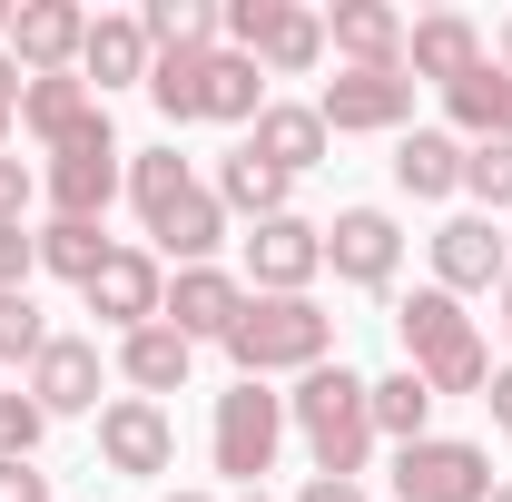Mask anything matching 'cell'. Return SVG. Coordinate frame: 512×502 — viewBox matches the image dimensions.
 <instances>
[{"label":"cell","instance_id":"18","mask_svg":"<svg viewBox=\"0 0 512 502\" xmlns=\"http://www.w3.org/2000/svg\"><path fill=\"white\" fill-rule=\"evenodd\" d=\"M30 404L60 424V414H99V345L89 335H50L40 365H30Z\"/></svg>","mask_w":512,"mask_h":502},{"label":"cell","instance_id":"41","mask_svg":"<svg viewBox=\"0 0 512 502\" xmlns=\"http://www.w3.org/2000/svg\"><path fill=\"white\" fill-rule=\"evenodd\" d=\"M10 10H20V0H0V50H10Z\"/></svg>","mask_w":512,"mask_h":502},{"label":"cell","instance_id":"3","mask_svg":"<svg viewBox=\"0 0 512 502\" xmlns=\"http://www.w3.org/2000/svg\"><path fill=\"white\" fill-rule=\"evenodd\" d=\"M286 434H306L316 473L355 483V473H365V453H375L365 375H355V365H316V375H296V394H286Z\"/></svg>","mask_w":512,"mask_h":502},{"label":"cell","instance_id":"43","mask_svg":"<svg viewBox=\"0 0 512 502\" xmlns=\"http://www.w3.org/2000/svg\"><path fill=\"white\" fill-rule=\"evenodd\" d=\"M493 502H512V483H493Z\"/></svg>","mask_w":512,"mask_h":502},{"label":"cell","instance_id":"24","mask_svg":"<svg viewBox=\"0 0 512 502\" xmlns=\"http://www.w3.org/2000/svg\"><path fill=\"white\" fill-rule=\"evenodd\" d=\"M89 109H109V99H99L79 69H60V79H20V128H30L40 148H60V138L89 119Z\"/></svg>","mask_w":512,"mask_h":502},{"label":"cell","instance_id":"5","mask_svg":"<svg viewBox=\"0 0 512 502\" xmlns=\"http://www.w3.org/2000/svg\"><path fill=\"white\" fill-rule=\"evenodd\" d=\"M217 40L247 50L266 79H306L325 60V20L296 10V0H217Z\"/></svg>","mask_w":512,"mask_h":502},{"label":"cell","instance_id":"42","mask_svg":"<svg viewBox=\"0 0 512 502\" xmlns=\"http://www.w3.org/2000/svg\"><path fill=\"white\" fill-rule=\"evenodd\" d=\"M503 69H512V20H503Z\"/></svg>","mask_w":512,"mask_h":502},{"label":"cell","instance_id":"25","mask_svg":"<svg viewBox=\"0 0 512 502\" xmlns=\"http://www.w3.org/2000/svg\"><path fill=\"white\" fill-rule=\"evenodd\" d=\"M394 188H404V197H453V188H463V138H444V128H404V138H394Z\"/></svg>","mask_w":512,"mask_h":502},{"label":"cell","instance_id":"45","mask_svg":"<svg viewBox=\"0 0 512 502\" xmlns=\"http://www.w3.org/2000/svg\"><path fill=\"white\" fill-rule=\"evenodd\" d=\"M168 502H207V493H168Z\"/></svg>","mask_w":512,"mask_h":502},{"label":"cell","instance_id":"4","mask_svg":"<svg viewBox=\"0 0 512 502\" xmlns=\"http://www.w3.org/2000/svg\"><path fill=\"white\" fill-rule=\"evenodd\" d=\"M227 355H237V375L266 384V375H316L325 355H335V315L316 296H247L237 315V335H227Z\"/></svg>","mask_w":512,"mask_h":502},{"label":"cell","instance_id":"36","mask_svg":"<svg viewBox=\"0 0 512 502\" xmlns=\"http://www.w3.org/2000/svg\"><path fill=\"white\" fill-rule=\"evenodd\" d=\"M0 502H50V473L40 463H0Z\"/></svg>","mask_w":512,"mask_h":502},{"label":"cell","instance_id":"10","mask_svg":"<svg viewBox=\"0 0 512 502\" xmlns=\"http://www.w3.org/2000/svg\"><path fill=\"white\" fill-rule=\"evenodd\" d=\"M99 463L128 473V483H158V473L178 463V424H168V404H148V394L99 404Z\"/></svg>","mask_w":512,"mask_h":502},{"label":"cell","instance_id":"16","mask_svg":"<svg viewBox=\"0 0 512 502\" xmlns=\"http://www.w3.org/2000/svg\"><path fill=\"white\" fill-rule=\"evenodd\" d=\"M325 266H335L345 286H394V266H404V227H394L384 207H335V227H325Z\"/></svg>","mask_w":512,"mask_h":502},{"label":"cell","instance_id":"11","mask_svg":"<svg viewBox=\"0 0 512 502\" xmlns=\"http://www.w3.org/2000/svg\"><path fill=\"white\" fill-rule=\"evenodd\" d=\"M325 276V227H306L296 207L247 227V296H306Z\"/></svg>","mask_w":512,"mask_h":502},{"label":"cell","instance_id":"34","mask_svg":"<svg viewBox=\"0 0 512 502\" xmlns=\"http://www.w3.org/2000/svg\"><path fill=\"white\" fill-rule=\"evenodd\" d=\"M40 276V227H0V296H30Z\"/></svg>","mask_w":512,"mask_h":502},{"label":"cell","instance_id":"38","mask_svg":"<svg viewBox=\"0 0 512 502\" xmlns=\"http://www.w3.org/2000/svg\"><path fill=\"white\" fill-rule=\"evenodd\" d=\"M483 404H493V434H512V365H503L493 384H483Z\"/></svg>","mask_w":512,"mask_h":502},{"label":"cell","instance_id":"23","mask_svg":"<svg viewBox=\"0 0 512 502\" xmlns=\"http://www.w3.org/2000/svg\"><path fill=\"white\" fill-rule=\"evenodd\" d=\"M188 365H197V345L178 335V325H138V335H119V375L158 404V394H178L188 384Z\"/></svg>","mask_w":512,"mask_h":502},{"label":"cell","instance_id":"8","mask_svg":"<svg viewBox=\"0 0 512 502\" xmlns=\"http://www.w3.org/2000/svg\"><path fill=\"white\" fill-rule=\"evenodd\" d=\"M394 502H493V453L463 434H424L394 453Z\"/></svg>","mask_w":512,"mask_h":502},{"label":"cell","instance_id":"27","mask_svg":"<svg viewBox=\"0 0 512 502\" xmlns=\"http://www.w3.org/2000/svg\"><path fill=\"white\" fill-rule=\"evenodd\" d=\"M256 109H266V69L217 40V50H207V119L217 128H256Z\"/></svg>","mask_w":512,"mask_h":502},{"label":"cell","instance_id":"7","mask_svg":"<svg viewBox=\"0 0 512 502\" xmlns=\"http://www.w3.org/2000/svg\"><path fill=\"white\" fill-rule=\"evenodd\" d=\"M207 453H217V473H227V483H266V473H276V453H286V394H266V384H227V394H217V424H207Z\"/></svg>","mask_w":512,"mask_h":502},{"label":"cell","instance_id":"13","mask_svg":"<svg viewBox=\"0 0 512 502\" xmlns=\"http://www.w3.org/2000/svg\"><path fill=\"white\" fill-rule=\"evenodd\" d=\"M79 50H89V10L79 0H20L10 10V60H20V79H60V69H79Z\"/></svg>","mask_w":512,"mask_h":502},{"label":"cell","instance_id":"15","mask_svg":"<svg viewBox=\"0 0 512 502\" xmlns=\"http://www.w3.org/2000/svg\"><path fill=\"white\" fill-rule=\"evenodd\" d=\"M503 276H512V237L493 227V217L434 227V286H444V296H493Z\"/></svg>","mask_w":512,"mask_h":502},{"label":"cell","instance_id":"32","mask_svg":"<svg viewBox=\"0 0 512 502\" xmlns=\"http://www.w3.org/2000/svg\"><path fill=\"white\" fill-rule=\"evenodd\" d=\"M40 434H50V414L30 404V384H0V463H30Z\"/></svg>","mask_w":512,"mask_h":502},{"label":"cell","instance_id":"39","mask_svg":"<svg viewBox=\"0 0 512 502\" xmlns=\"http://www.w3.org/2000/svg\"><path fill=\"white\" fill-rule=\"evenodd\" d=\"M296 502H365V483H335V473H316V483H306Z\"/></svg>","mask_w":512,"mask_h":502},{"label":"cell","instance_id":"19","mask_svg":"<svg viewBox=\"0 0 512 502\" xmlns=\"http://www.w3.org/2000/svg\"><path fill=\"white\" fill-rule=\"evenodd\" d=\"M473 69H483V30H473L463 10H434V20H414V30H404V79L453 89V79H473Z\"/></svg>","mask_w":512,"mask_h":502},{"label":"cell","instance_id":"20","mask_svg":"<svg viewBox=\"0 0 512 502\" xmlns=\"http://www.w3.org/2000/svg\"><path fill=\"white\" fill-rule=\"evenodd\" d=\"M148 69H158L148 30H138L128 10H99V20H89V50H79V79L109 99V89H148Z\"/></svg>","mask_w":512,"mask_h":502},{"label":"cell","instance_id":"28","mask_svg":"<svg viewBox=\"0 0 512 502\" xmlns=\"http://www.w3.org/2000/svg\"><path fill=\"white\" fill-rule=\"evenodd\" d=\"M138 30H148L158 60H178V50H217V10H207V0H148Z\"/></svg>","mask_w":512,"mask_h":502},{"label":"cell","instance_id":"30","mask_svg":"<svg viewBox=\"0 0 512 502\" xmlns=\"http://www.w3.org/2000/svg\"><path fill=\"white\" fill-rule=\"evenodd\" d=\"M40 266L69 276V286H89V276L109 266V237H99L89 217H50V227H40Z\"/></svg>","mask_w":512,"mask_h":502},{"label":"cell","instance_id":"6","mask_svg":"<svg viewBox=\"0 0 512 502\" xmlns=\"http://www.w3.org/2000/svg\"><path fill=\"white\" fill-rule=\"evenodd\" d=\"M128 148H119V128H109V109H89V119L69 128L60 148H50V168H40V188H50V217H109V197H119V168Z\"/></svg>","mask_w":512,"mask_h":502},{"label":"cell","instance_id":"26","mask_svg":"<svg viewBox=\"0 0 512 502\" xmlns=\"http://www.w3.org/2000/svg\"><path fill=\"white\" fill-rule=\"evenodd\" d=\"M365 414H375V434H394V453H404V443L434 434V384L414 375V365H404V375H375L365 384Z\"/></svg>","mask_w":512,"mask_h":502},{"label":"cell","instance_id":"44","mask_svg":"<svg viewBox=\"0 0 512 502\" xmlns=\"http://www.w3.org/2000/svg\"><path fill=\"white\" fill-rule=\"evenodd\" d=\"M237 502H276V493H237Z\"/></svg>","mask_w":512,"mask_h":502},{"label":"cell","instance_id":"33","mask_svg":"<svg viewBox=\"0 0 512 502\" xmlns=\"http://www.w3.org/2000/svg\"><path fill=\"white\" fill-rule=\"evenodd\" d=\"M40 345H50V325L30 296H0V365H40Z\"/></svg>","mask_w":512,"mask_h":502},{"label":"cell","instance_id":"21","mask_svg":"<svg viewBox=\"0 0 512 502\" xmlns=\"http://www.w3.org/2000/svg\"><path fill=\"white\" fill-rule=\"evenodd\" d=\"M325 50L345 69H404V20L384 0H335L325 10Z\"/></svg>","mask_w":512,"mask_h":502},{"label":"cell","instance_id":"14","mask_svg":"<svg viewBox=\"0 0 512 502\" xmlns=\"http://www.w3.org/2000/svg\"><path fill=\"white\" fill-rule=\"evenodd\" d=\"M237 315H247V276H227V266H178V286H168L158 325H178L188 345H227Z\"/></svg>","mask_w":512,"mask_h":502},{"label":"cell","instance_id":"1","mask_svg":"<svg viewBox=\"0 0 512 502\" xmlns=\"http://www.w3.org/2000/svg\"><path fill=\"white\" fill-rule=\"evenodd\" d=\"M128 197H138V227L158 237V256L217 266V247H227V207H217V188L197 178L178 148H138V158H128Z\"/></svg>","mask_w":512,"mask_h":502},{"label":"cell","instance_id":"40","mask_svg":"<svg viewBox=\"0 0 512 502\" xmlns=\"http://www.w3.org/2000/svg\"><path fill=\"white\" fill-rule=\"evenodd\" d=\"M493 306H503V335H512V276H503V286H493Z\"/></svg>","mask_w":512,"mask_h":502},{"label":"cell","instance_id":"17","mask_svg":"<svg viewBox=\"0 0 512 502\" xmlns=\"http://www.w3.org/2000/svg\"><path fill=\"white\" fill-rule=\"evenodd\" d=\"M247 148L276 168V178H306V168H325V119H316V99H266L256 109V128H247Z\"/></svg>","mask_w":512,"mask_h":502},{"label":"cell","instance_id":"12","mask_svg":"<svg viewBox=\"0 0 512 502\" xmlns=\"http://www.w3.org/2000/svg\"><path fill=\"white\" fill-rule=\"evenodd\" d=\"M89 296V315L99 325H119V335H138V325H158V306H168V276H158V247H109V266L79 286Z\"/></svg>","mask_w":512,"mask_h":502},{"label":"cell","instance_id":"2","mask_svg":"<svg viewBox=\"0 0 512 502\" xmlns=\"http://www.w3.org/2000/svg\"><path fill=\"white\" fill-rule=\"evenodd\" d=\"M394 335H404V365L434 384V404H444V394H483V384H493L483 325H473L463 296H444V286H414V296L394 306Z\"/></svg>","mask_w":512,"mask_h":502},{"label":"cell","instance_id":"9","mask_svg":"<svg viewBox=\"0 0 512 502\" xmlns=\"http://www.w3.org/2000/svg\"><path fill=\"white\" fill-rule=\"evenodd\" d=\"M316 119H325V138H394L414 119V79L404 69H335L316 89Z\"/></svg>","mask_w":512,"mask_h":502},{"label":"cell","instance_id":"29","mask_svg":"<svg viewBox=\"0 0 512 502\" xmlns=\"http://www.w3.org/2000/svg\"><path fill=\"white\" fill-rule=\"evenodd\" d=\"M148 99H158V119H168V128H197V119H207V50L158 60V69H148Z\"/></svg>","mask_w":512,"mask_h":502},{"label":"cell","instance_id":"37","mask_svg":"<svg viewBox=\"0 0 512 502\" xmlns=\"http://www.w3.org/2000/svg\"><path fill=\"white\" fill-rule=\"evenodd\" d=\"M10 128H20V60L0 50V148H10Z\"/></svg>","mask_w":512,"mask_h":502},{"label":"cell","instance_id":"22","mask_svg":"<svg viewBox=\"0 0 512 502\" xmlns=\"http://www.w3.org/2000/svg\"><path fill=\"white\" fill-rule=\"evenodd\" d=\"M207 188H217V207H227V217H247V227H266V217H286V197H296V178H276V168H266L256 148H227Z\"/></svg>","mask_w":512,"mask_h":502},{"label":"cell","instance_id":"35","mask_svg":"<svg viewBox=\"0 0 512 502\" xmlns=\"http://www.w3.org/2000/svg\"><path fill=\"white\" fill-rule=\"evenodd\" d=\"M0 227H30V168L0 148Z\"/></svg>","mask_w":512,"mask_h":502},{"label":"cell","instance_id":"31","mask_svg":"<svg viewBox=\"0 0 512 502\" xmlns=\"http://www.w3.org/2000/svg\"><path fill=\"white\" fill-rule=\"evenodd\" d=\"M463 188L483 197V217H503L512 207V138H473L463 148Z\"/></svg>","mask_w":512,"mask_h":502}]
</instances>
